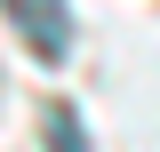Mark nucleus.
Wrapping results in <instances>:
<instances>
[{
	"mask_svg": "<svg viewBox=\"0 0 160 152\" xmlns=\"http://www.w3.org/2000/svg\"><path fill=\"white\" fill-rule=\"evenodd\" d=\"M8 8H16V24L32 32V48H40V56H64L72 24H64V8H56V0H8Z\"/></svg>",
	"mask_w": 160,
	"mask_h": 152,
	"instance_id": "nucleus-1",
	"label": "nucleus"
},
{
	"mask_svg": "<svg viewBox=\"0 0 160 152\" xmlns=\"http://www.w3.org/2000/svg\"><path fill=\"white\" fill-rule=\"evenodd\" d=\"M48 144H56V152H88V136H80L72 112H48Z\"/></svg>",
	"mask_w": 160,
	"mask_h": 152,
	"instance_id": "nucleus-2",
	"label": "nucleus"
}]
</instances>
